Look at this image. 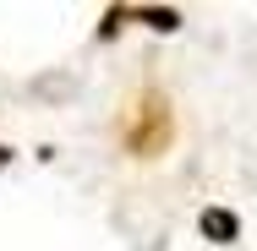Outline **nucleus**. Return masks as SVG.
I'll return each mask as SVG.
<instances>
[{"label":"nucleus","mask_w":257,"mask_h":251,"mask_svg":"<svg viewBox=\"0 0 257 251\" xmlns=\"http://www.w3.org/2000/svg\"><path fill=\"white\" fill-rule=\"evenodd\" d=\"M120 142H126L132 158H159V153H170V142H175V104H170L164 88L148 82V88L132 99L126 126H120Z\"/></svg>","instance_id":"f257e3e1"},{"label":"nucleus","mask_w":257,"mask_h":251,"mask_svg":"<svg viewBox=\"0 0 257 251\" xmlns=\"http://www.w3.org/2000/svg\"><path fill=\"white\" fill-rule=\"evenodd\" d=\"M197 229H203V235L213 240V246H235V240H241V218H235L230 207H203Z\"/></svg>","instance_id":"f03ea898"},{"label":"nucleus","mask_w":257,"mask_h":251,"mask_svg":"<svg viewBox=\"0 0 257 251\" xmlns=\"http://www.w3.org/2000/svg\"><path fill=\"white\" fill-rule=\"evenodd\" d=\"M126 17L143 22V28H154V33H175V28H181V11H175V6H170V11H164V6H132Z\"/></svg>","instance_id":"7ed1b4c3"},{"label":"nucleus","mask_w":257,"mask_h":251,"mask_svg":"<svg viewBox=\"0 0 257 251\" xmlns=\"http://www.w3.org/2000/svg\"><path fill=\"white\" fill-rule=\"evenodd\" d=\"M120 22H132V17H126V6H109V11H104V28H99V39H115V33H120Z\"/></svg>","instance_id":"20e7f679"},{"label":"nucleus","mask_w":257,"mask_h":251,"mask_svg":"<svg viewBox=\"0 0 257 251\" xmlns=\"http://www.w3.org/2000/svg\"><path fill=\"white\" fill-rule=\"evenodd\" d=\"M6 164H11V148H6V142H0V169H6Z\"/></svg>","instance_id":"39448f33"}]
</instances>
